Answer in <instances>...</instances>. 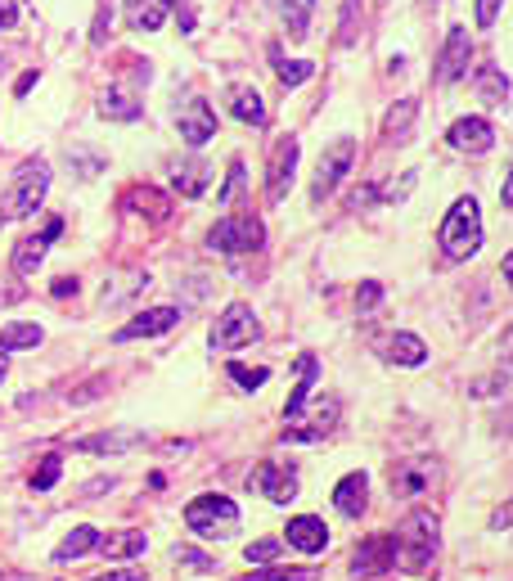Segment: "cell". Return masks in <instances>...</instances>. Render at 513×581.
Here are the masks:
<instances>
[{
  "mask_svg": "<svg viewBox=\"0 0 513 581\" xmlns=\"http://www.w3.org/2000/svg\"><path fill=\"white\" fill-rule=\"evenodd\" d=\"M279 554H284V545H279L275 536H261V541H252L248 550H243V559L248 563H275Z\"/></svg>",
  "mask_w": 513,
  "mask_h": 581,
  "instance_id": "obj_36",
  "label": "cell"
},
{
  "mask_svg": "<svg viewBox=\"0 0 513 581\" xmlns=\"http://www.w3.org/2000/svg\"><path fill=\"white\" fill-rule=\"evenodd\" d=\"M230 379L239 383V388H248V392H257L261 383L270 379V370H248V365H239V361H230Z\"/></svg>",
  "mask_w": 513,
  "mask_h": 581,
  "instance_id": "obj_38",
  "label": "cell"
},
{
  "mask_svg": "<svg viewBox=\"0 0 513 581\" xmlns=\"http://www.w3.org/2000/svg\"><path fill=\"white\" fill-rule=\"evenodd\" d=\"M446 140L459 154H486V149H495V127L486 118H459L455 127L446 131Z\"/></svg>",
  "mask_w": 513,
  "mask_h": 581,
  "instance_id": "obj_12",
  "label": "cell"
},
{
  "mask_svg": "<svg viewBox=\"0 0 513 581\" xmlns=\"http://www.w3.org/2000/svg\"><path fill=\"white\" fill-rule=\"evenodd\" d=\"M90 550H99V527L81 523V527H72V532L63 536V545L54 550V563H72V559H81V554H90Z\"/></svg>",
  "mask_w": 513,
  "mask_h": 581,
  "instance_id": "obj_26",
  "label": "cell"
},
{
  "mask_svg": "<svg viewBox=\"0 0 513 581\" xmlns=\"http://www.w3.org/2000/svg\"><path fill=\"white\" fill-rule=\"evenodd\" d=\"M351 163H356V140H333L329 149H324L320 167H315V181H311V203H324L333 190L342 185V176L351 172Z\"/></svg>",
  "mask_w": 513,
  "mask_h": 581,
  "instance_id": "obj_7",
  "label": "cell"
},
{
  "mask_svg": "<svg viewBox=\"0 0 513 581\" xmlns=\"http://www.w3.org/2000/svg\"><path fill=\"white\" fill-rule=\"evenodd\" d=\"M144 532H135V527H126V532H108L99 536V550L108 554V559H140L144 554Z\"/></svg>",
  "mask_w": 513,
  "mask_h": 581,
  "instance_id": "obj_27",
  "label": "cell"
},
{
  "mask_svg": "<svg viewBox=\"0 0 513 581\" xmlns=\"http://www.w3.org/2000/svg\"><path fill=\"white\" fill-rule=\"evenodd\" d=\"M414 113H419V104H414V100H396L392 109H387V118H383V136H387V140H396V136H410V127H414Z\"/></svg>",
  "mask_w": 513,
  "mask_h": 581,
  "instance_id": "obj_31",
  "label": "cell"
},
{
  "mask_svg": "<svg viewBox=\"0 0 513 581\" xmlns=\"http://www.w3.org/2000/svg\"><path fill=\"white\" fill-rule=\"evenodd\" d=\"M468 59H473V41H468V32L450 28L446 46H441V55H437V82L450 86V82H459V77H468Z\"/></svg>",
  "mask_w": 513,
  "mask_h": 581,
  "instance_id": "obj_11",
  "label": "cell"
},
{
  "mask_svg": "<svg viewBox=\"0 0 513 581\" xmlns=\"http://www.w3.org/2000/svg\"><path fill=\"white\" fill-rule=\"evenodd\" d=\"M180 325V311L176 307H153V311H140V316L131 320L126 329H117V343H135V338H158V334H167V329H176Z\"/></svg>",
  "mask_w": 513,
  "mask_h": 581,
  "instance_id": "obj_13",
  "label": "cell"
},
{
  "mask_svg": "<svg viewBox=\"0 0 513 581\" xmlns=\"http://www.w3.org/2000/svg\"><path fill=\"white\" fill-rule=\"evenodd\" d=\"M338 415H342L338 401H333V397H320V406H315L311 415L302 410V415L284 419V424H288V428H284V442H320L324 433H333V428H338Z\"/></svg>",
  "mask_w": 513,
  "mask_h": 581,
  "instance_id": "obj_9",
  "label": "cell"
},
{
  "mask_svg": "<svg viewBox=\"0 0 513 581\" xmlns=\"http://www.w3.org/2000/svg\"><path fill=\"white\" fill-rule=\"evenodd\" d=\"M491 527H495V532H509V527H513V496L491 514Z\"/></svg>",
  "mask_w": 513,
  "mask_h": 581,
  "instance_id": "obj_43",
  "label": "cell"
},
{
  "mask_svg": "<svg viewBox=\"0 0 513 581\" xmlns=\"http://www.w3.org/2000/svg\"><path fill=\"white\" fill-rule=\"evenodd\" d=\"M257 581H320L315 568H275V572H261Z\"/></svg>",
  "mask_w": 513,
  "mask_h": 581,
  "instance_id": "obj_40",
  "label": "cell"
},
{
  "mask_svg": "<svg viewBox=\"0 0 513 581\" xmlns=\"http://www.w3.org/2000/svg\"><path fill=\"white\" fill-rule=\"evenodd\" d=\"M176 127H180V140H185L189 149H198V145H207V140L216 136V113L207 109L203 100H189V109L180 113Z\"/></svg>",
  "mask_w": 513,
  "mask_h": 581,
  "instance_id": "obj_18",
  "label": "cell"
},
{
  "mask_svg": "<svg viewBox=\"0 0 513 581\" xmlns=\"http://www.w3.org/2000/svg\"><path fill=\"white\" fill-rule=\"evenodd\" d=\"M311 14H315V0H284V23H288V32H293V37H306Z\"/></svg>",
  "mask_w": 513,
  "mask_h": 581,
  "instance_id": "obj_33",
  "label": "cell"
},
{
  "mask_svg": "<svg viewBox=\"0 0 513 581\" xmlns=\"http://www.w3.org/2000/svg\"><path fill=\"white\" fill-rule=\"evenodd\" d=\"M383 302V284L378 280H360L356 284V311H374Z\"/></svg>",
  "mask_w": 513,
  "mask_h": 581,
  "instance_id": "obj_39",
  "label": "cell"
},
{
  "mask_svg": "<svg viewBox=\"0 0 513 581\" xmlns=\"http://www.w3.org/2000/svg\"><path fill=\"white\" fill-rule=\"evenodd\" d=\"M225 109H230L239 122H252V127H266V104H261V95L252 91V86H243V82L225 86Z\"/></svg>",
  "mask_w": 513,
  "mask_h": 581,
  "instance_id": "obj_21",
  "label": "cell"
},
{
  "mask_svg": "<svg viewBox=\"0 0 513 581\" xmlns=\"http://www.w3.org/2000/svg\"><path fill=\"white\" fill-rule=\"evenodd\" d=\"M500 361H513V325L504 329V338H500Z\"/></svg>",
  "mask_w": 513,
  "mask_h": 581,
  "instance_id": "obj_48",
  "label": "cell"
},
{
  "mask_svg": "<svg viewBox=\"0 0 513 581\" xmlns=\"http://www.w3.org/2000/svg\"><path fill=\"white\" fill-rule=\"evenodd\" d=\"M171 181H176V190L185 194V199H198V194L207 190V163L203 158H180V163L171 167Z\"/></svg>",
  "mask_w": 513,
  "mask_h": 581,
  "instance_id": "obj_25",
  "label": "cell"
},
{
  "mask_svg": "<svg viewBox=\"0 0 513 581\" xmlns=\"http://www.w3.org/2000/svg\"><path fill=\"white\" fill-rule=\"evenodd\" d=\"M86 581H149L140 568H117V572H104V577H86Z\"/></svg>",
  "mask_w": 513,
  "mask_h": 581,
  "instance_id": "obj_44",
  "label": "cell"
},
{
  "mask_svg": "<svg viewBox=\"0 0 513 581\" xmlns=\"http://www.w3.org/2000/svg\"><path fill=\"white\" fill-rule=\"evenodd\" d=\"M41 325H32V320H14V325L0 329V352H32V347H41Z\"/></svg>",
  "mask_w": 513,
  "mask_h": 581,
  "instance_id": "obj_28",
  "label": "cell"
},
{
  "mask_svg": "<svg viewBox=\"0 0 513 581\" xmlns=\"http://www.w3.org/2000/svg\"><path fill=\"white\" fill-rule=\"evenodd\" d=\"M257 334H261V325H257V316H252V307L248 302H230V307L221 311V320H216V329H212V352L221 347V352H234V347H248V343H257Z\"/></svg>",
  "mask_w": 513,
  "mask_h": 581,
  "instance_id": "obj_6",
  "label": "cell"
},
{
  "mask_svg": "<svg viewBox=\"0 0 513 581\" xmlns=\"http://www.w3.org/2000/svg\"><path fill=\"white\" fill-rule=\"evenodd\" d=\"M500 10H504V0H477V10H473L477 28H495V19H500Z\"/></svg>",
  "mask_w": 513,
  "mask_h": 581,
  "instance_id": "obj_41",
  "label": "cell"
},
{
  "mask_svg": "<svg viewBox=\"0 0 513 581\" xmlns=\"http://www.w3.org/2000/svg\"><path fill=\"white\" fill-rule=\"evenodd\" d=\"M68 293H77V280H54V298H68Z\"/></svg>",
  "mask_w": 513,
  "mask_h": 581,
  "instance_id": "obj_50",
  "label": "cell"
},
{
  "mask_svg": "<svg viewBox=\"0 0 513 581\" xmlns=\"http://www.w3.org/2000/svg\"><path fill=\"white\" fill-rule=\"evenodd\" d=\"M5 374H9V365H5V352H0V383H5Z\"/></svg>",
  "mask_w": 513,
  "mask_h": 581,
  "instance_id": "obj_53",
  "label": "cell"
},
{
  "mask_svg": "<svg viewBox=\"0 0 513 581\" xmlns=\"http://www.w3.org/2000/svg\"><path fill=\"white\" fill-rule=\"evenodd\" d=\"M234 194H243V163L230 167V181H225V190H221V203H230Z\"/></svg>",
  "mask_w": 513,
  "mask_h": 581,
  "instance_id": "obj_42",
  "label": "cell"
},
{
  "mask_svg": "<svg viewBox=\"0 0 513 581\" xmlns=\"http://www.w3.org/2000/svg\"><path fill=\"white\" fill-rule=\"evenodd\" d=\"M392 568H396V541L392 536H369V541H360L356 554H351V572H356L360 581H374Z\"/></svg>",
  "mask_w": 513,
  "mask_h": 581,
  "instance_id": "obj_10",
  "label": "cell"
},
{
  "mask_svg": "<svg viewBox=\"0 0 513 581\" xmlns=\"http://www.w3.org/2000/svg\"><path fill=\"white\" fill-rule=\"evenodd\" d=\"M126 212H149L153 221H167L171 217V199H167V194H158L153 185H140V190L126 194Z\"/></svg>",
  "mask_w": 513,
  "mask_h": 581,
  "instance_id": "obj_29",
  "label": "cell"
},
{
  "mask_svg": "<svg viewBox=\"0 0 513 581\" xmlns=\"http://www.w3.org/2000/svg\"><path fill=\"white\" fill-rule=\"evenodd\" d=\"M126 5V23L135 32H158L167 23V5L171 0H122Z\"/></svg>",
  "mask_w": 513,
  "mask_h": 581,
  "instance_id": "obj_23",
  "label": "cell"
},
{
  "mask_svg": "<svg viewBox=\"0 0 513 581\" xmlns=\"http://www.w3.org/2000/svg\"><path fill=\"white\" fill-rule=\"evenodd\" d=\"M45 194H50V163L45 158L18 163L14 181H9V194H5V217H32L45 203Z\"/></svg>",
  "mask_w": 513,
  "mask_h": 581,
  "instance_id": "obj_3",
  "label": "cell"
},
{
  "mask_svg": "<svg viewBox=\"0 0 513 581\" xmlns=\"http://www.w3.org/2000/svg\"><path fill=\"white\" fill-rule=\"evenodd\" d=\"M392 541H396V563L405 572H428L441 550V518L432 509H410Z\"/></svg>",
  "mask_w": 513,
  "mask_h": 581,
  "instance_id": "obj_1",
  "label": "cell"
},
{
  "mask_svg": "<svg viewBox=\"0 0 513 581\" xmlns=\"http://www.w3.org/2000/svg\"><path fill=\"white\" fill-rule=\"evenodd\" d=\"M297 158H302L297 140L279 136L275 149H270V167H266V203H284L288 185H293V172H297Z\"/></svg>",
  "mask_w": 513,
  "mask_h": 581,
  "instance_id": "obj_8",
  "label": "cell"
},
{
  "mask_svg": "<svg viewBox=\"0 0 513 581\" xmlns=\"http://www.w3.org/2000/svg\"><path fill=\"white\" fill-rule=\"evenodd\" d=\"M252 478H257V487L266 491V500H275V505H288V500L297 496V478H293V469H284V464H261L257 473H252Z\"/></svg>",
  "mask_w": 513,
  "mask_h": 581,
  "instance_id": "obj_20",
  "label": "cell"
},
{
  "mask_svg": "<svg viewBox=\"0 0 513 581\" xmlns=\"http://www.w3.org/2000/svg\"><path fill=\"white\" fill-rule=\"evenodd\" d=\"M432 478H437V464L432 460H401L392 469V478H387V487H392V496H419L423 487H432Z\"/></svg>",
  "mask_w": 513,
  "mask_h": 581,
  "instance_id": "obj_16",
  "label": "cell"
},
{
  "mask_svg": "<svg viewBox=\"0 0 513 581\" xmlns=\"http://www.w3.org/2000/svg\"><path fill=\"white\" fill-rule=\"evenodd\" d=\"M275 73H279V82H284V86H302L306 77L315 73V64H311V59H275Z\"/></svg>",
  "mask_w": 513,
  "mask_h": 581,
  "instance_id": "obj_34",
  "label": "cell"
},
{
  "mask_svg": "<svg viewBox=\"0 0 513 581\" xmlns=\"http://www.w3.org/2000/svg\"><path fill=\"white\" fill-rule=\"evenodd\" d=\"M414 181H419V172H405L401 181H396V190H387L383 199H392V203H396V199H405V194H410V185H414Z\"/></svg>",
  "mask_w": 513,
  "mask_h": 581,
  "instance_id": "obj_45",
  "label": "cell"
},
{
  "mask_svg": "<svg viewBox=\"0 0 513 581\" xmlns=\"http://www.w3.org/2000/svg\"><path fill=\"white\" fill-rule=\"evenodd\" d=\"M315 374H320L315 356H311V352H302V356H297V388H293V397L284 401V419H293V415H302V410H306V397H311Z\"/></svg>",
  "mask_w": 513,
  "mask_h": 581,
  "instance_id": "obj_24",
  "label": "cell"
},
{
  "mask_svg": "<svg viewBox=\"0 0 513 581\" xmlns=\"http://www.w3.org/2000/svg\"><path fill=\"white\" fill-rule=\"evenodd\" d=\"M99 118L108 122H135L140 118V91L135 82H113L104 95H99Z\"/></svg>",
  "mask_w": 513,
  "mask_h": 581,
  "instance_id": "obj_15",
  "label": "cell"
},
{
  "mask_svg": "<svg viewBox=\"0 0 513 581\" xmlns=\"http://www.w3.org/2000/svg\"><path fill=\"white\" fill-rule=\"evenodd\" d=\"M482 203L473 199V194H459L455 203H450L446 221H441V253H446V262H468V257L482 248Z\"/></svg>",
  "mask_w": 513,
  "mask_h": 581,
  "instance_id": "obj_2",
  "label": "cell"
},
{
  "mask_svg": "<svg viewBox=\"0 0 513 581\" xmlns=\"http://www.w3.org/2000/svg\"><path fill=\"white\" fill-rule=\"evenodd\" d=\"M32 82H36V73H23V77H18L14 91H18V95H27V91H32Z\"/></svg>",
  "mask_w": 513,
  "mask_h": 581,
  "instance_id": "obj_51",
  "label": "cell"
},
{
  "mask_svg": "<svg viewBox=\"0 0 513 581\" xmlns=\"http://www.w3.org/2000/svg\"><path fill=\"white\" fill-rule=\"evenodd\" d=\"M185 523L194 527L198 536H230L234 527H239V505H234L230 496H216V491H207V496H194L185 505Z\"/></svg>",
  "mask_w": 513,
  "mask_h": 581,
  "instance_id": "obj_4",
  "label": "cell"
},
{
  "mask_svg": "<svg viewBox=\"0 0 513 581\" xmlns=\"http://www.w3.org/2000/svg\"><path fill=\"white\" fill-rule=\"evenodd\" d=\"M266 244V226L257 217H225L207 230V248L216 257H239V253H257Z\"/></svg>",
  "mask_w": 513,
  "mask_h": 581,
  "instance_id": "obj_5",
  "label": "cell"
},
{
  "mask_svg": "<svg viewBox=\"0 0 513 581\" xmlns=\"http://www.w3.org/2000/svg\"><path fill=\"white\" fill-rule=\"evenodd\" d=\"M383 356L392 365H401V370H419V365L428 361V343H423L419 334H410V329H396V334L387 338Z\"/></svg>",
  "mask_w": 513,
  "mask_h": 581,
  "instance_id": "obj_19",
  "label": "cell"
},
{
  "mask_svg": "<svg viewBox=\"0 0 513 581\" xmlns=\"http://www.w3.org/2000/svg\"><path fill=\"white\" fill-rule=\"evenodd\" d=\"M81 451H131L135 437H77Z\"/></svg>",
  "mask_w": 513,
  "mask_h": 581,
  "instance_id": "obj_37",
  "label": "cell"
},
{
  "mask_svg": "<svg viewBox=\"0 0 513 581\" xmlns=\"http://www.w3.org/2000/svg\"><path fill=\"white\" fill-rule=\"evenodd\" d=\"M59 473H63V455H59V451H50V455L41 460V469L32 473V487H36V491H50L54 482H59Z\"/></svg>",
  "mask_w": 513,
  "mask_h": 581,
  "instance_id": "obj_35",
  "label": "cell"
},
{
  "mask_svg": "<svg viewBox=\"0 0 513 581\" xmlns=\"http://www.w3.org/2000/svg\"><path fill=\"white\" fill-rule=\"evenodd\" d=\"M365 505H369V478L365 473H347V478L333 487V509L356 518V514H365Z\"/></svg>",
  "mask_w": 513,
  "mask_h": 581,
  "instance_id": "obj_22",
  "label": "cell"
},
{
  "mask_svg": "<svg viewBox=\"0 0 513 581\" xmlns=\"http://www.w3.org/2000/svg\"><path fill=\"white\" fill-rule=\"evenodd\" d=\"M176 563H185V568H212V559H203L194 550H176Z\"/></svg>",
  "mask_w": 513,
  "mask_h": 581,
  "instance_id": "obj_47",
  "label": "cell"
},
{
  "mask_svg": "<svg viewBox=\"0 0 513 581\" xmlns=\"http://www.w3.org/2000/svg\"><path fill=\"white\" fill-rule=\"evenodd\" d=\"M288 545L302 554H324L329 550V527H324V518H315V514L288 518Z\"/></svg>",
  "mask_w": 513,
  "mask_h": 581,
  "instance_id": "obj_17",
  "label": "cell"
},
{
  "mask_svg": "<svg viewBox=\"0 0 513 581\" xmlns=\"http://www.w3.org/2000/svg\"><path fill=\"white\" fill-rule=\"evenodd\" d=\"M500 203H504V208H513V172L504 176V185H500Z\"/></svg>",
  "mask_w": 513,
  "mask_h": 581,
  "instance_id": "obj_49",
  "label": "cell"
},
{
  "mask_svg": "<svg viewBox=\"0 0 513 581\" xmlns=\"http://www.w3.org/2000/svg\"><path fill=\"white\" fill-rule=\"evenodd\" d=\"M59 235H63V221H59V217H50V221H45V230H41V235H27L23 244L14 248V266H18V275H32L36 266L45 262V253H50V244H54V239H59Z\"/></svg>",
  "mask_w": 513,
  "mask_h": 581,
  "instance_id": "obj_14",
  "label": "cell"
},
{
  "mask_svg": "<svg viewBox=\"0 0 513 581\" xmlns=\"http://www.w3.org/2000/svg\"><path fill=\"white\" fill-rule=\"evenodd\" d=\"M473 86H477V95H482L486 104H504V100H509V77H504L495 64H482V68H477Z\"/></svg>",
  "mask_w": 513,
  "mask_h": 581,
  "instance_id": "obj_30",
  "label": "cell"
},
{
  "mask_svg": "<svg viewBox=\"0 0 513 581\" xmlns=\"http://www.w3.org/2000/svg\"><path fill=\"white\" fill-rule=\"evenodd\" d=\"M18 23V5L14 0H0V32H9Z\"/></svg>",
  "mask_w": 513,
  "mask_h": 581,
  "instance_id": "obj_46",
  "label": "cell"
},
{
  "mask_svg": "<svg viewBox=\"0 0 513 581\" xmlns=\"http://www.w3.org/2000/svg\"><path fill=\"white\" fill-rule=\"evenodd\" d=\"M500 392H513V370H495V374H486V379L468 383V397H473V401L500 397Z\"/></svg>",
  "mask_w": 513,
  "mask_h": 581,
  "instance_id": "obj_32",
  "label": "cell"
},
{
  "mask_svg": "<svg viewBox=\"0 0 513 581\" xmlns=\"http://www.w3.org/2000/svg\"><path fill=\"white\" fill-rule=\"evenodd\" d=\"M504 284H509V289H513V253L504 257Z\"/></svg>",
  "mask_w": 513,
  "mask_h": 581,
  "instance_id": "obj_52",
  "label": "cell"
}]
</instances>
